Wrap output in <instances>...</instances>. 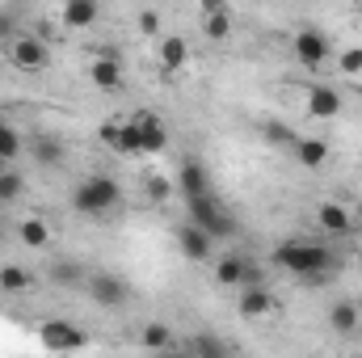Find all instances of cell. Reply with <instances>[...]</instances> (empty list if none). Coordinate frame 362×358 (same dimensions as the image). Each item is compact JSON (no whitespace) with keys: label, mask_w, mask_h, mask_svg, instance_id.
Wrapping results in <instances>:
<instances>
[{"label":"cell","mask_w":362,"mask_h":358,"mask_svg":"<svg viewBox=\"0 0 362 358\" xmlns=\"http://www.w3.org/2000/svg\"><path fill=\"white\" fill-rule=\"evenodd\" d=\"M202 34L211 42H223L232 34V13L228 8H215V13H202Z\"/></svg>","instance_id":"24"},{"label":"cell","mask_w":362,"mask_h":358,"mask_svg":"<svg viewBox=\"0 0 362 358\" xmlns=\"http://www.w3.org/2000/svg\"><path fill=\"white\" fill-rule=\"evenodd\" d=\"M17 38V21L8 13H0V42H13Z\"/></svg>","instance_id":"35"},{"label":"cell","mask_w":362,"mask_h":358,"mask_svg":"<svg viewBox=\"0 0 362 358\" xmlns=\"http://www.w3.org/2000/svg\"><path fill=\"white\" fill-rule=\"evenodd\" d=\"M181 350L185 354H232V346L223 342V337H215V333H194L189 342H181Z\"/></svg>","instance_id":"22"},{"label":"cell","mask_w":362,"mask_h":358,"mask_svg":"<svg viewBox=\"0 0 362 358\" xmlns=\"http://www.w3.org/2000/svg\"><path fill=\"white\" fill-rule=\"evenodd\" d=\"M177 249H181V258H185V262H206V258H211V249H215V236H211V232H202V228L189 219V224H181V228H177Z\"/></svg>","instance_id":"12"},{"label":"cell","mask_w":362,"mask_h":358,"mask_svg":"<svg viewBox=\"0 0 362 358\" xmlns=\"http://www.w3.org/2000/svg\"><path fill=\"white\" fill-rule=\"evenodd\" d=\"M0 232H4V219H0Z\"/></svg>","instance_id":"38"},{"label":"cell","mask_w":362,"mask_h":358,"mask_svg":"<svg viewBox=\"0 0 362 358\" xmlns=\"http://www.w3.org/2000/svg\"><path fill=\"white\" fill-rule=\"evenodd\" d=\"M337 68H341L346 76H362V47H350V51L337 59Z\"/></svg>","instance_id":"33"},{"label":"cell","mask_w":362,"mask_h":358,"mask_svg":"<svg viewBox=\"0 0 362 358\" xmlns=\"http://www.w3.org/2000/svg\"><path fill=\"white\" fill-rule=\"evenodd\" d=\"M215 282L219 287H249V282H262V270L245 253H223V258H215Z\"/></svg>","instance_id":"8"},{"label":"cell","mask_w":362,"mask_h":358,"mask_svg":"<svg viewBox=\"0 0 362 358\" xmlns=\"http://www.w3.org/2000/svg\"><path fill=\"white\" fill-rule=\"evenodd\" d=\"M173 190H177V185L165 178V173H152V178H148V198H152V202H169Z\"/></svg>","instance_id":"31"},{"label":"cell","mask_w":362,"mask_h":358,"mask_svg":"<svg viewBox=\"0 0 362 358\" xmlns=\"http://www.w3.org/2000/svg\"><path fill=\"white\" fill-rule=\"evenodd\" d=\"M89 81H93V89L97 93H118L122 85H127L118 51H97V59L89 64Z\"/></svg>","instance_id":"10"},{"label":"cell","mask_w":362,"mask_h":358,"mask_svg":"<svg viewBox=\"0 0 362 358\" xmlns=\"http://www.w3.org/2000/svg\"><path fill=\"white\" fill-rule=\"evenodd\" d=\"M131 122H135V131H139L144 156H160V152L169 148V131H165V118H160V114L139 110V114H131Z\"/></svg>","instance_id":"9"},{"label":"cell","mask_w":362,"mask_h":358,"mask_svg":"<svg viewBox=\"0 0 362 358\" xmlns=\"http://www.w3.org/2000/svg\"><path fill=\"white\" fill-rule=\"evenodd\" d=\"M21 190H25V181H21V173L4 169V173H0V207H4V202H13V198H21Z\"/></svg>","instance_id":"30"},{"label":"cell","mask_w":362,"mask_h":358,"mask_svg":"<svg viewBox=\"0 0 362 358\" xmlns=\"http://www.w3.org/2000/svg\"><path fill=\"white\" fill-rule=\"evenodd\" d=\"M47 278H51L55 287H85L89 270L81 266V262H72V258H55V262L47 266Z\"/></svg>","instance_id":"18"},{"label":"cell","mask_w":362,"mask_h":358,"mask_svg":"<svg viewBox=\"0 0 362 358\" xmlns=\"http://www.w3.org/2000/svg\"><path fill=\"white\" fill-rule=\"evenodd\" d=\"M139 346L144 350H173V333H169V325H144V333H139Z\"/></svg>","instance_id":"26"},{"label":"cell","mask_w":362,"mask_h":358,"mask_svg":"<svg viewBox=\"0 0 362 358\" xmlns=\"http://www.w3.org/2000/svg\"><path fill=\"white\" fill-rule=\"evenodd\" d=\"M30 287H34V278L21 266H0V291L4 295H25Z\"/></svg>","instance_id":"25"},{"label":"cell","mask_w":362,"mask_h":358,"mask_svg":"<svg viewBox=\"0 0 362 358\" xmlns=\"http://www.w3.org/2000/svg\"><path fill=\"white\" fill-rule=\"evenodd\" d=\"M303 105H308V114H312V118H337V114H341V97H337V89H329V85L308 89Z\"/></svg>","instance_id":"16"},{"label":"cell","mask_w":362,"mask_h":358,"mask_svg":"<svg viewBox=\"0 0 362 358\" xmlns=\"http://www.w3.org/2000/svg\"><path fill=\"white\" fill-rule=\"evenodd\" d=\"M21 152H25V139L13 131V122H8V118H0V156H4V161H17Z\"/></svg>","instance_id":"28"},{"label":"cell","mask_w":362,"mask_h":358,"mask_svg":"<svg viewBox=\"0 0 362 358\" xmlns=\"http://www.w3.org/2000/svg\"><path fill=\"white\" fill-rule=\"evenodd\" d=\"M135 30H139L144 38H156V34H160V13H156V8H144V13L135 17Z\"/></svg>","instance_id":"32"},{"label":"cell","mask_w":362,"mask_h":358,"mask_svg":"<svg viewBox=\"0 0 362 358\" xmlns=\"http://www.w3.org/2000/svg\"><path fill=\"white\" fill-rule=\"evenodd\" d=\"M262 139L274 144V148H295V139H299V135H295L286 122H274V118H270V122H262Z\"/></svg>","instance_id":"29"},{"label":"cell","mask_w":362,"mask_h":358,"mask_svg":"<svg viewBox=\"0 0 362 358\" xmlns=\"http://www.w3.org/2000/svg\"><path fill=\"white\" fill-rule=\"evenodd\" d=\"M97 13H101L97 0H64V25L68 30H89L97 21Z\"/></svg>","instance_id":"19"},{"label":"cell","mask_w":362,"mask_h":358,"mask_svg":"<svg viewBox=\"0 0 362 358\" xmlns=\"http://www.w3.org/2000/svg\"><path fill=\"white\" fill-rule=\"evenodd\" d=\"M329 51H333V47H329V34H320L316 25H303V30L291 38V55L299 59V68H312V72H316V68L329 59Z\"/></svg>","instance_id":"6"},{"label":"cell","mask_w":362,"mask_h":358,"mask_svg":"<svg viewBox=\"0 0 362 358\" xmlns=\"http://www.w3.org/2000/svg\"><path fill=\"white\" fill-rule=\"evenodd\" d=\"M114 152H118V156H144V148H139V131H135V122H131V118H122Z\"/></svg>","instance_id":"27"},{"label":"cell","mask_w":362,"mask_h":358,"mask_svg":"<svg viewBox=\"0 0 362 358\" xmlns=\"http://www.w3.org/2000/svg\"><path fill=\"white\" fill-rule=\"evenodd\" d=\"M17 241H21L25 249H47V245H51V228H47V219L25 215V219L17 224Z\"/></svg>","instance_id":"20"},{"label":"cell","mask_w":362,"mask_h":358,"mask_svg":"<svg viewBox=\"0 0 362 358\" xmlns=\"http://www.w3.org/2000/svg\"><path fill=\"white\" fill-rule=\"evenodd\" d=\"M185 64H189V42H185L181 34H169V38L160 42V72L173 76V72H181Z\"/></svg>","instance_id":"17"},{"label":"cell","mask_w":362,"mask_h":358,"mask_svg":"<svg viewBox=\"0 0 362 358\" xmlns=\"http://www.w3.org/2000/svg\"><path fill=\"white\" fill-rule=\"evenodd\" d=\"M274 262L282 270H291L308 287H325L337 274V253L329 245H316V241H282L274 249Z\"/></svg>","instance_id":"1"},{"label":"cell","mask_w":362,"mask_h":358,"mask_svg":"<svg viewBox=\"0 0 362 358\" xmlns=\"http://www.w3.org/2000/svg\"><path fill=\"white\" fill-rule=\"evenodd\" d=\"M38 342H42L47 350H55V354H68V350H85V346H89L85 329L72 325V321H47V325L38 329Z\"/></svg>","instance_id":"7"},{"label":"cell","mask_w":362,"mask_h":358,"mask_svg":"<svg viewBox=\"0 0 362 358\" xmlns=\"http://www.w3.org/2000/svg\"><path fill=\"white\" fill-rule=\"evenodd\" d=\"M8 64H13L17 72H47V64H51V42L38 38V34H17V38L8 42Z\"/></svg>","instance_id":"4"},{"label":"cell","mask_w":362,"mask_h":358,"mask_svg":"<svg viewBox=\"0 0 362 358\" xmlns=\"http://www.w3.org/2000/svg\"><path fill=\"white\" fill-rule=\"evenodd\" d=\"M362 325V308L354 299H337L333 308H329V329L337 333V337H350V333H358Z\"/></svg>","instance_id":"15"},{"label":"cell","mask_w":362,"mask_h":358,"mask_svg":"<svg viewBox=\"0 0 362 358\" xmlns=\"http://www.w3.org/2000/svg\"><path fill=\"white\" fill-rule=\"evenodd\" d=\"M30 152H34L38 165H59V161H64V144H59L55 135H34V139H30Z\"/></svg>","instance_id":"23"},{"label":"cell","mask_w":362,"mask_h":358,"mask_svg":"<svg viewBox=\"0 0 362 358\" xmlns=\"http://www.w3.org/2000/svg\"><path fill=\"white\" fill-rule=\"evenodd\" d=\"M118 127H122V118H105V122L97 127V139H101L105 148H114V144H118Z\"/></svg>","instance_id":"34"},{"label":"cell","mask_w":362,"mask_h":358,"mask_svg":"<svg viewBox=\"0 0 362 358\" xmlns=\"http://www.w3.org/2000/svg\"><path fill=\"white\" fill-rule=\"evenodd\" d=\"M189 219L202 228V232H211L215 241H228V236H236V215L219 202V194L215 190H206V194H198V198H189Z\"/></svg>","instance_id":"3"},{"label":"cell","mask_w":362,"mask_h":358,"mask_svg":"<svg viewBox=\"0 0 362 358\" xmlns=\"http://www.w3.org/2000/svg\"><path fill=\"white\" fill-rule=\"evenodd\" d=\"M118 202H122V190H118V181L105 178V173H93V178H85L72 190V207H76L81 215H105V211H114Z\"/></svg>","instance_id":"2"},{"label":"cell","mask_w":362,"mask_h":358,"mask_svg":"<svg viewBox=\"0 0 362 358\" xmlns=\"http://www.w3.org/2000/svg\"><path fill=\"white\" fill-rule=\"evenodd\" d=\"M316 228H320L325 236H350L354 211L341 207V202H320V207H316Z\"/></svg>","instance_id":"13"},{"label":"cell","mask_w":362,"mask_h":358,"mask_svg":"<svg viewBox=\"0 0 362 358\" xmlns=\"http://www.w3.org/2000/svg\"><path fill=\"white\" fill-rule=\"evenodd\" d=\"M202 13H215V8H228V0H198Z\"/></svg>","instance_id":"36"},{"label":"cell","mask_w":362,"mask_h":358,"mask_svg":"<svg viewBox=\"0 0 362 358\" xmlns=\"http://www.w3.org/2000/svg\"><path fill=\"white\" fill-rule=\"evenodd\" d=\"M274 308V295L266 282H249V287H240V295H236V312L245 316V321H262V316H270Z\"/></svg>","instance_id":"11"},{"label":"cell","mask_w":362,"mask_h":358,"mask_svg":"<svg viewBox=\"0 0 362 358\" xmlns=\"http://www.w3.org/2000/svg\"><path fill=\"white\" fill-rule=\"evenodd\" d=\"M4 169H8V161H4V156H0V173H4Z\"/></svg>","instance_id":"37"},{"label":"cell","mask_w":362,"mask_h":358,"mask_svg":"<svg viewBox=\"0 0 362 358\" xmlns=\"http://www.w3.org/2000/svg\"><path fill=\"white\" fill-rule=\"evenodd\" d=\"M173 185H177L181 198L189 202V198H198V194H206V190H211V173H206V165H202V161H185Z\"/></svg>","instance_id":"14"},{"label":"cell","mask_w":362,"mask_h":358,"mask_svg":"<svg viewBox=\"0 0 362 358\" xmlns=\"http://www.w3.org/2000/svg\"><path fill=\"white\" fill-rule=\"evenodd\" d=\"M85 291H89V299L97 308H122L127 299H131V287H127V278H118V274H110V270H97L85 278Z\"/></svg>","instance_id":"5"},{"label":"cell","mask_w":362,"mask_h":358,"mask_svg":"<svg viewBox=\"0 0 362 358\" xmlns=\"http://www.w3.org/2000/svg\"><path fill=\"white\" fill-rule=\"evenodd\" d=\"M291 156H295L303 169H320V165L329 161V144H325V139H295Z\"/></svg>","instance_id":"21"}]
</instances>
